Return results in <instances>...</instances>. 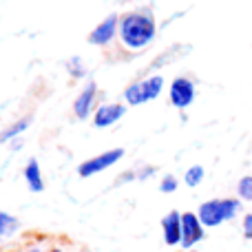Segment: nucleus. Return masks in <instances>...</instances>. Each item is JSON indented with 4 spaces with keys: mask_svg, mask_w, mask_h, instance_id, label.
<instances>
[{
    "mask_svg": "<svg viewBox=\"0 0 252 252\" xmlns=\"http://www.w3.org/2000/svg\"><path fill=\"white\" fill-rule=\"evenodd\" d=\"M80 252H87V250H80Z\"/></svg>",
    "mask_w": 252,
    "mask_h": 252,
    "instance_id": "obj_23",
    "label": "nucleus"
},
{
    "mask_svg": "<svg viewBox=\"0 0 252 252\" xmlns=\"http://www.w3.org/2000/svg\"><path fill=\"white\" fill-rule=\"evenodd\" d=\"M64 66H66V73H69L73 80H84V75H87V66H84V60H82V58H78V56L69 58V60L64 62Z\"/></svg>",
    "mask_w": 252,
    "mask_h": 252,
    "instance_id": "obj_16",
    "label": "nucleus"
},
{
    "mask_svg": "<svg viewBox=\"0 0 252 252\" xmlns=\"http://www.w3.org/2000/svg\"><path fill=\"white\" fill-rule=\"evenodd\" d=\"M124 113H126V104H122V102L100 104L95 109V113H93V126L95 128H109V126L118 124L124 118Z\"/></svg>",
    "mask_w": 252,
    "mask_h": 252,
    "instance_id": "obj_10",
    "label": "nucleus"
},
{
    "mask_svg": "<svg viewBox=\"0 0 252 252\" xmlns=\"http://www.w3.org/2000/svg\"><path fill=\"white\" fill-rule=\"evenodd\" d=\"M18 232H20V219L7 210H0V248L11 241Z\"/></svg>",
    "mask_w": 252,
    "mask_h": 252,
    "instance_id": "obj_12",
    "label": "nucleus"
},
{
    "mask_svg": "<svg viewBox=\"0 0 252 252\" xmlns=\"http://www.w3.org/2000/svg\"><path fill=\"white\" fill-rule=\"evenodd\" d=\"M241 237L246 241H252V208L241 215Z\"/></svg>",
    "mask_w": 252,
    "mask_h": 252,
    "instance_id": "obj_18",
    "label": "nucleus"
},
{
    "mask_svg": "<svg viewBox=\"0 0 252 252\" xmlns=\"http://www.w3.org/2000/svg\"><path fill=\"white\" fill-rule=\"evenodd\" d=\"M164 91V78L161 75H148L144 80L130 82L124 89V100L128 106H142L146 102H153Z\"/></svg>",
    "mask_w": 252,
    "mask_h": 252,
    "instance_id": "obj_3",
    "label": "nucleus"
},
{
    "mask_svg": "<svg viewBox=\"0 0 252 252\" xmlns=\"http://www.w3.org/2000/svg\"><path fill=\"white\" fill-rule=\"evenodd\" d=\"M235 197H239L244 204H252V173L239 177L235 186Z\"/></svg>",
    "mask_w": 252,
    "mask_h": 252,
    "instance_id": "obj_15",
    "label": "nucleus"
},
{
    "mask_svg": "<svg viewBox=\"0 0 252 252\" xmlns=\"http://www.w3.org/2000/svg\"><path fill=\"white\" fill-rule=\"evenodd\" d=\"M206 230L208 228L201 223L197 210H186L182 213V250H195L201 241L206 239Z\"/></svg>",
    "mask_w": 252,
    "mask_h": 252,
    "instance_id": "obj_5",
    "label": "nucleus"
},
{
    "mask_svg": "<svg viewBox=\"0 0 252 252\" xmlns=\"http://www.w3.org/2000/svg\"><path fill=\"white\" fill-rule=\"evenodd\" d=\"M95 100H97V84L89 80L82 87V91L78 93V97L73 100V115L78 120H87L95 113Z\"/></svg>",
    "mask_w": 252,
    "mask_h": 252,
    "instance_id": "obj_9",
    "label": "nucleus"
},
{
    "mask_svg": "<svg viewBox=\"0 0 252 252\" xmlns=\"http://www.w3.org/2000/svg\"><path fill=\"white\" fill-rule=\"evenodd\" d=\"M49 252H64L60 248V246H51V248H49Z\"/></svg>",
    "mask_w": 252,
    "mask_h": 252,
    "instance_id": "obj_21",
    "label": "nucleus"
},
{
    "mask_svg": "<svg viewBox=\"0 0 252 252\" xmlns=\"http://www.w3.org/2000/svg\"><path fill=\"white\" fill-rule=\"evenodd\" d=\"M153 173H155V168H153V166H146V168L137 170V182H144V179H148Z\"/></svg>",
    "mask_w": 252,
    "mask_h": 252,
    "instance_id": "obj_19",
    "label": "nucleus"
},
{
    "mask_svg": "<svg viewBox=\"0 0 252 252\" xmlns=\"http://www.w3.org/2000/svg\"><path fill=\"white\" fill-rule=\"evenodd\" d=\"M177 188H179V179L175 177L173 173L164 175V177L159 179V192L161 195H173V192H177Z\"/></svg>",
    "mask_w": 252,
    "mask_h": 252,
    "instance_id": "obj_17",
    "label": "nucleus"
},
{
    "mask_svg": "<svg viewBox=\"0 0 252 252\" xmlns=\"http://www.w3.org/2000/svg\"><path fill=\"white\" fill-rule=\"evenodd\" d=\"M25 252H49V248H44V246H40V244H31Z\"/></svg>",
    "mask_w": 252,
    "mask_h": 252,
    "instance_id": "obj_20",
    "label": "nucleus"
},
{
    "mask_svg": "<svg viewBox=\"0 0 252 252\" xmlns=\"http://www.w3.org/2000/svg\"><path fill=\"white\" fill-rule=\"evenodd\" d=\"M197 215H199L201 223L208 230H213V228L239 219L244 215V201L239 197H213V199L201 201Z\"/></svg>",
    "mask_w": 252,
    "mask_h": 252,
    "instance_id": "obj_2",
    "label": "nucleus"
},
{
    "mask_svg": "<svg viewBox=\"0 0 252 252\" xmlns=\"http://www.w3.org/2000/svg\"><path fill=\"white\" fill-rule=\"evenodd\" d=\"M184 252H197V250H184Z\"/></svg>",
    "mask_w": 252,
    "mask_h": 252,
    "instance_id": "obj_22",
    "label": "nucleus"
},
{
    "mask_svg": "<svg viewBox=\"0 0 252 252\" xmlns=\"http://www.w3.org/2000/svg\"><path fill=\"white\" fill-rule=\"evenodd\" d=\"M206 179V168L201 164H192L186 168V173H184V184H186L188 188H199L201 184H204Z\"/></svg>",
    "mask_w": 252,
    "mask_h": 252,
    "instance_id": "obj_14",
    "label": "nucleus"
},
{
    "mask_svg": "<svg viewBox=\"0 0 252 252\" xmlns=\"http://www.w3.org/2000/svg\"><path fill=\"white\" fill-rule=\"evenodd\" d=\"M22 179H25L27 188L31 192H35V195L44 190V175H42V168H40V161L35 157L27 159L25 168H22Z\"/></svg>",
    "mask_w": 252,
    "mask_h": 252,
    "instance_id": "obj_11",
    "label": "nucleus"
},
{
    "mask_svg": "<svg viewBox=\"0 0 252 252\" xmlns=\"http://www.w3.org/2000/svg\"><path fill=\"white\" fill-rule=\"evenodd\" d=\"M31 126V118H20L13 124H9L4 130H0V144H11L13 139H20Z\"/></svg>",
    "mask_w": 252,
    "mask_h": 252,
    "instance_id": "obj_13",
    "label": "nucleus"
},
{
    "mask_svg": "<svg viewBox=\"0 0 252 252\" xmlns=\"http://www.w3.org/2000/svg\"><path fill=\"white\" fill-rule=\"evenodd\" d=\"M161 239L168 248H179L182 246V213L179 210H168L159 221Z\"/></svg>",
    "mask_w": 252,
    "mask_h": 252,
    "instance_id": "obj_8",
    "label": "nucleus"
},
{
    "mask_svg": "<svg viewBox=\"0 0 252 252\" xmlns=\"http://www.w3.org/2000/svg\"><path fill=\"white\" fill-rule=\"evenodd\" d=\"M197 97V84L190 75H177L168 87V102L179 111H186Z\"/></svg>",
    "mask_w": 252,
    "mask_h": 252,
    "instance_id": "obj_6",
    "label": "nucleus"
},
{
    "mask_svg": "<svg viewBox=\"0 0 252 252\" xmlns=\"http://www.w3.org/2000/svg\"><path fill=\"white\" fill-rule=\"evenodd\" d=\"M120 33V18L115 16V13H111V16H106L104 20L100 22V25H95L91 29V33H89V44H93V47H106V44H111L115 38H118Z\"/></svg>",
    "mask_w": 252,
    "mask_h": 252,
    "instance_id": "obj_7",
    "label": "nucleus"
},
{
    "mask_svg": "<svg viewBox=\"0 0 252 252\" xmlns=\"http://www.w3.org/2000/svg\"><path fill=\"white\" fill-rule=\"evenodd\" d=\"M120 40L128 51H139L148 47L157 35V25L151 11H128L120 18Z\"/></svg>",
    "mask_w": 252,
    "mask_h": 252,
    "instance_id": "obj_1",
    "label": "nucleus"
},
{
    "mask_svg": "<svg viewBox=\"0 0 252 252\" xmlns=\"http://www.w3.org/2000/svg\"><path fill=\"white\" fill-rule=\"evenodd\" d=\"M124 157V148H111V151H104V153H97V155L89 157L84 159L82 164L78 166V177L82 179H89V177H95V175L104 173V170L113 168L120 159Z\"/></svg>",
    "mask_w": 252,
    "mask_h": 252,
    "instance_id": "obj_4",
    "label": "nucleus"
}]
</instances>
